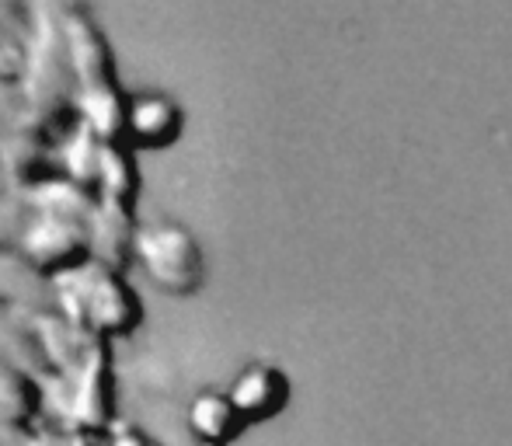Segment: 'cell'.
<instances>
[{"mask_svg": "<svg viewBox=\"0 0 512 446\" xmlns=\"http://www.w3.org/2000/svg\"><path fill=\"white\" fill-rule=\"evenodd\" d=\"M28 32L18 60V84L25 95L28 126L42 129L56 143L77 126V74L63 35L60 7H28Z\"/></svg>", "mask_w": 512, "mask_h": 446, "instance_id": "cell-1", "label": "cell"}, {"mask_svg": "<svg viewBox=\"0 0 512 446\" xmlns=\"http://www.w3.org/2000/svg\"><path fill=\"white\" fill-rule=\"evenodd\" d=\"M53 293L56 311L67 314L70 321H77L84 332L102 342L133 335L143 321V300L133 290V283L122 272L105 269L95 258L81 269L56 276Z\"/></svg>", "mask_w": 512, "mask_h": 446, "instance_id": "cell-2", "label": "cell"}, {"mask_svg": "<svg viewBox=\"0 0 512 446\" xmlns=\"http://www.w3.org/2000/svg\"><path fill=\"white\" fill-rule=\"evenodd\" d=\"M136 262L150 286L168 297H192L206 283V258L182 223H154L140 230Z\"/></svg>", "mask_w": 512, "mask_h": 446, "instance_id": "cell-3", "label": "cell"}, {"mask_svg": "<svg viewBox=\"0 0 512 446\" xmlns=\"http://www.w3.org/2000/svg\"><path fill=\"white\" fill-rule=\"evenodd\" d=\"M115 366H112V345L98 338L91 349L88 363L81 366L77 377H70V412L67 429L91 436H105L115 429Z\"/></svg>", "mask_w": 512, "mask_h": 446, "instance_id": "cell-4", "label": "cell"}, {"mask_svg": "<svg viewBox=\"0 0 512 446\" xmlns=\"http://www.w3.org/2000/svg\"><path fill=\"white\" fill-rule=\"evenodd\" d=\"M18 251L28 262L39 265L49 279H56L63 272H74L91 262V227L35 213Z\"/></svg>", "mask_w": 512, "mask_h": 446, "instance_id": "cell-5", "label": "cell"}, {"mask_svg": "<svg viewBox=\"0 0 512 446\" xmlns=\"http://www.w3.org/2000/svg\"><path fill=\"white\" fill-rule=\"evenodd\" d=\"M60 21H63V35H67L70 60H74L77 84H81V88L119 84V77H115V56H112V46H108L102 25H98L84 7H60Z\"/></svg>", "mask_w": 512, "mask_h": 446, "instance_id": "cell-6", "label": "cell"}, {"mask_svg": "<svg viewBox=\"0 0 512 446\" xmlns=\"http://www.w3.org/2000/svg\"><path fill=\"white\" fill-rule=\"evenodd\" d=\"M0 161H4L14 189L28 196V192L60 178V143L25 122L18 133L0 143Z\"/></svg>", "mask_w": 512, "mask_h": 446, "instance_id": "cell-7", "label": "cell"}, {"mask_svg": "<svg viewBox=\"0 0 512 446\" xmlns=\"http://www.w3.org/2000/svg\"><path fill=\"white\" fill-rule=\"evenodd\" d=\"M185 112L171 95L161 91H143L129 98V126L126 143L136 150H168L182 140Z\"/></svg>", "mask_w": 512, "mask_h": 446, "instance_id": "cell-8", "label": "cell"}, {"mask_svg": "<svg viewBox=\"0 0 512 446\" xmlns=\"http://www.w3.org/2000/svg\"><path fill=\"white\" fill-rule=\"evenodd\" d=\"M0 307L25 314V318L56 311L53 279L35 262H28L18 248L0 251Z\"/></svg>", "mask_w": 512, "mask_h": 446, "instance_id": "cell-9", "label": "cell"}, {"mask_svg": "<svg viewBox=\"0 0 512 446\" xmlns=\"http://www.w3.org/2000/svg\"><path fill=\"white\" fill-rule=\"evenodd\" d=\"M230 401L248 422H269L290 401V377L272 363H248L227 387Z\"/></svg>", "mask_w": 512, "mask_h": 446, "instance_id": "cell-10", "label": "cell"}, {"mask_svg": "<svg viewBox=\"0 0 512 446\" xmlns=\"http://www.w3.org/2000/svg\"><path fill=\"white\" fill-rule=\"evenodd\" d=\"M35 321V335H39L42 356H46L49 377H77L81 366L88 363L91 349H95L98 338L91 332H84L77 321H70L67 314L49 311L39 314Z\"/></svg>", "mask_w": 512, "mask_h": 446, "instance_id": "cell-11", "label": "cell"}, {"mask_svg": "<svg viewBox=\"0 0 512 446\" xmlns=\"http://www.w3.org/2000/svg\"><path fill=\"white\" fill-rule=\"evenodd\" d=\"M140 223L136 210L115 203H98V213L91 220V258L105 269L122 272L136 262V244H140Z\"/></svg>", "mask_w": 512, "mask_h": 446, "instance_id": "cell-12", "label": "cell"}, {"mask_svg": "<svg viewBox=\"0 0 512 446\" xmlns=\"http://www.w3.org/2000/svg\"><path fill=\"white\" fill-rule=\"evenodd\" d=\"M46 377H35L18 366L0 363V422L32 433L35 422L46 415Z\"/></svg>", "mask_w": 512, "mask_h": 446, "instance_id": "cell-13", "label": "cell"}, {"mask_svg": "<svg viewBox=\"0 0 512 446\" xmlns=\"http://www.w3.org/2000/svg\"><path fill=\"white\" fill-rule=\"evenodd\" d=\"M129 98L119 84H95L77 91V122L88 126L105 143H126Z\"/></svg>", "mask_w": 512, "mask_h": 446, "instance_id": "cell-14", "label": "cell"}, {"mask_svg": "<svg viewBox=\"0 0 512 446\" xmlns=\"http://www.w3.org/2000/svg\"><path fill=\"white\" fill-rule=\"evenodd\" d=\"M185 422H189L196 443H220V446H230L244 433V426H248L227 391H199L189 401V419Z\"/></svg>", "mask_w": 512, "mask_h": 446, "instance_id": "cell-15", "label": "cell"}, {"mask_svg": "<svg viewBox=\"0 0 512 446\" xmlns=\"http://www.w3.org/2000/svg\"><path fill=\"white\" fill-rule=\"evenodd\" d=\"M102 154H105V140L95 136L88 126L77 122L67 133V140L60 143V178L81 185V189L95 192L98 196V182H102Z\"/></svg>", "mask_w": 512, "mask_h": 446, "instance_id": "cell-16", "label": "cell"}, {"mask_svg": "<svg viewBox=\"0 0 512 446\" xmlns=\"http://www.w3.org/2000/svg\"><path fill=\"white\" fill-rule=\"evenodd\" d=\"M0 363L28 370L35 377H49L46 356H42L39 335H35V321L18 311L0 307Z\"/></svg>", "mask_w": 512, "mask_h": 446, "instance_id": "cell-17", "label": "cell"}, {"mask_svg": "<svg viewBox=\"0 0 512 446\" xmlns=\"http://www.w3.org/2000/svg\"><path fill=\"white\" fill-rule=\"evenodd\" d=\"M28 199H32V210L39 213V217L84 223V227H91V220H95V213H98V203H102L95 192L81 189V185L67 182V178H53V182H46L42 189L28 192Z\"/></svg>", "mask_w": 512, "mask_h": 446, "instance_id": "cell-18", "label": "cell"}, {"mask_svg": "<svg viewBox=\"0 0 512 446\" xmlns=\"http://www.w3.org/2000/svg\"><path fill=\"white\" fill-rule=\"evenodd\" d=\"M98 199H102V203H115V206H129V210H136V199H140L136 147H129V143H105Z\"/></svg>", "mask_w": 512, "mask_h": 446, "instance_id": "cell-19", "label": "cell"}, {"mask_svg": "<svg viewBox=\"0 0 512 446\" xmlns=\"http://www.w3.org/2000/svg\"><path fill=\"white\" fill-rule=\"evenodd\" d=\"M25 122H28V109H25V95H21V84H18V70L0 67V143L18 133Z\"/></svg>", "mask_w": 512, "mask_h": 446, "instance_id": "cell-20", "label": "cell"}, {"mask_svg": "<svg viewBox=\"0 0 512 446\" xmlns=\"http://www.w3.org/2000/svg\"><path fill=\"white\" fill-rule=\"evenodd\" d=\"M102 446H157V443L136 426H115L102 436Z\"/></svg>", "mask_w": 512, "mask_h": 446, "instance_id": "cell-21", "label": "cell"}, {"mask_svg": "<svg viewBox=\"0 0 512 446\" xmlns=\"http://www.w3.org/2000/svg\"><path fill=\"white\" fill-rule=\"evenodd\" d=\"M63 433H67V429H56V426L53 429H32L21 446H63Z\"/></svg>", "mask_w": 512, "mask_h": 446, "instance_id": "cell-22", "label": "cell"}, {"mask_svg": "<svg viewBox=\"0 0 512 446\" xmlns=\"http://www.w3.org/2000/svg\"><path fill=\"white\" fill-rule=\"evenodd\" d=\"M63 446H102V436H91V433H77V429H67V433H63Z\"/></svg>", "mask_w": 512, "mask_h": 446, "instance_id": "cell-23", "label": "cell"}, {"mask_svg": "<svg viewBox=\"0 0 512 446\" xmlns=\"http://www.w3.org/2000/svg\"><path fill=\"white\" fill-rule=\"evenodd\" d=\"M25 429H14V426H4V422H0V446H21L25 443Z\"/></svg>", "mask_w": 512, "mask_h": 446, "instance_id": "cell-24", "label": "cell"}, {"mask_svg": "<svg viewBox=\"0 0 512 446\" xmlns=\"http://www.w3.org/2000/svg\"><path fill=\"white\" fill-rule=\"evenodd\" d=\"M14 185H11V178H7V168H4V161H0V199H7V196H14Z\"/></svg>", "mask_w": 512, "mask_h": 446, "instance_id": "cell-25", "label": "cell"}, {"mask_svg": "<svg viewBox=\"0 0 512 446\" xmlns=\"http://www.w3.org/2000/svg\"><path fill=\"white\" fill-rule=\"evenodd\" d=\"M196 446H220V443H196Z\"/></svg>", "mask_w": 512, "mask_h": 446, "instance_id": "cell-26", "label": "cell"}]
</instances>
